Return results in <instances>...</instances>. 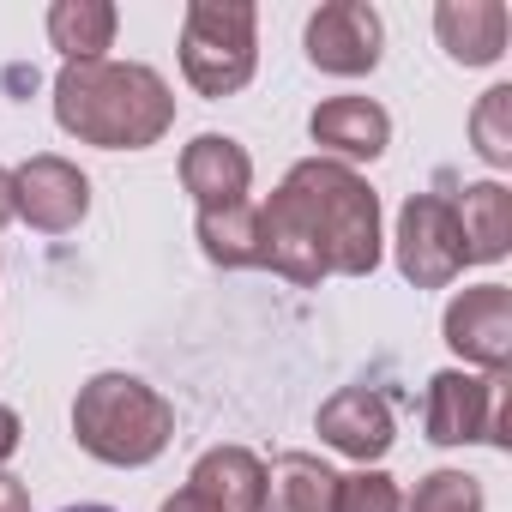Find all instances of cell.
Segmentation results:
<instances>
[{"mask_svg": "<svg viewBox=\"0 0 512 512\" xmlns=\"http://www.w3.org/2000/svg\"><path fill=\"white\" fill-rule=\"evenodd\" d=\"M260 247L290 284L368 278L380 266V193L332 157H302L260 205Z\"/></svg>", "mask_w": 512, "mask_h": 512, "instance_id": "cell-1", "label": "cell"}, {"mask_svg": "<svg viewBox=\"0 0 512 512\" xmlns=\"http://www.w3.org/2000/svg\"><path fill=\"white\" fill-rule=\"evenodd\" d=\"M55 121L97 151H145L175 127V91L145 61H67L55 73Z\"/></svg>", "mask_w": 512, "mask_h": 512, "instance_id": "cell-2", "label": "cell"}, {"mask_svg": "<svg viewBox=\"0 0 512 512\" xmlns=\"http://www.w3.org/2000/svg\"><path fill=\"white\" fill-rule=\"evenodd\" d=\"M73 440L97 464L139 470L163 458V446L175 440V404L139 374H97L73 398Z\"/></svg>", "mask_w": 512, "mask_h": 512, "instance_id": "cell-3", "label": "cell"}, {"mask_svg": "<svg viewBox=\"0 0 512 512\" xmlns=\"http://www.w3.org/2000/svg\"><path fill=\"white\" fill-rule=\"evenodd\" d=\"M260 67V13L247 0H193L181 19V73L199 97H235Z\"/></svg>", "mask_w": 512, "mask_h": 512, "instance_id": "cell-4", "label": "cell"}, {"mask_svg": "<svg viewBox=\"0 0 512 512\" xmlns=\"http://www.w3.org/2000/svg\"><path fill=\"white\" fill-rule=\"evenodd\" d=\"M434 446H506V374H464L440 368L422 404Z\"/></svg>", "mask_w": 512, "mask_h": 512, "instance_id": "cell-5", "label": "cell"}, {"mask_svg": "<svg viewBox=\"0 0 512 512\" xmlns=\"http://www.w3.org/2000/svg\"><path fill=\"white\" fill-rule=\"evenodd\" d=\"M398 272L416 290H446L464 272V241H458V217L452 199L440 193H410L398 211Z\"/></svg>", "mask_w": 512, "mask_h": 512, "instance_id": "cell-6", "label": "cell"}, {"mask_svg": "<svg viewBox=\"0 0 512 512\" xmlns=\"http://www.w3.org/2000/svg\"><path fill=\"white\" fill-rule=\"evenodd\" d=\"M302 43H308V61H314L320 73H332V79H362V73H374L380 55H386V25H380V13L368 7V0H326V7L308 13Z\"/></svg>", "mask_w": 512, "mask_h": 512, "instance_id": "cell-7", "label": "cell"}, {"mask_svg": "<svg viewBox=\"0 0 512 512\" xmlns=\"http://www.w3.org/2000/svg\"><path fill=\"white\" fill-rule=\"evenodd\" d=\"M91 211V175L67 157H31L13 169V217H25L43 235H67L79 229Z\"/></svg>", "mask_w": 512, "mask_h": 512, "instance_id": "cell-8", "label": "cell"}, {"mask_svg": "<svg viewBox=\"0 0 512 512\" xmlns=\"http://www.w3.org/2000/svg\"><path fill=\"white\" fill-rule=\"evenodd\" d=\"M446 350L464 356L482 374H506V362H512V290L506 284H476V290L452 296Z\"/></svg>", "mask_w": 512, "mask_h": 512, "instance_id": "cell-9", "label": "cell"}, {"mask_svg": "<svg viewBox=\"0 0 512 512\" xmlns=\"http://www.w3.org/2000/svg\"><path fill=\"white\" fill-rule=\"evenodd\" d=\"M320 440L332 446V452H344V458H356L362 470L374 464V458H386L392 452V440H398V422H392V404L380 398V392H368V386H344V392H332L326 404H320Z\"/></svg>", "mask_w": 512, "mask_h": 512, "instance_id": "cell-10", "label": "cell"}, {"mask_svg": "<svg viewBox=\"0 0 512 512\" xmlns=\"http://www.w3.org/2000/svg\"><path fill=\"white\" fill-rule=\"evenodd\" d=\"M308 139L332 157V163H374L392 145V115L374 97H326L308 115Z\"/></svg>", "mask_w": 512, "mask_h": 512, "instance_id": "cell-11", "label": "cell"}, {"mask_svg": "<svg viewBox=\"0 0 512 512\" xmlns=\"http://www.w3.org/2000/svg\"><path fill=\"white\" fill-rule=\"evenodd\" d=\"M181 187L199 199V211L235 205V199H247V187H253V157H247L241 139H229V133H199V139L181 151Z\"/></svg>", "mask_w": 512, "mask_h": 512, "instance_id": "cell-12", "label": "cell"}, {"mask_svg": "<svg viewBox=\"0 0 512 512\" xmlns=\"http://www.w3.org/2000/svg\"><path fill=\"white\" fill-rule=\"evenodd\" d=\"M187 488L217 512H266V464L247 446H211L193 458Z\"/></svg>", "mask_w": 512, "mask_h": 512, "instance_id": "cell-13", "label": "cell"}, {"mask_svg": "<svg viewBox=\"0 0 512 512\" xmlns=\"http://www.w3.org/2000/svg\"><path fill=\"white\" fill-rule=\"evenodd\" d=\"M506 7L500 0H440L434 7V37L458 67H494L506 55Z\"/></svg>", "mask_w": 512, "mask_h": 512, "instance_id": "cell-14", "label": "cell"}, {"mask_svg": "<svg viewBox=\"0 0 512 512\" xmlns=\"http://www.w3.org/2000/svg\"><path fill=\"white\" fill-rule=\"evenodd\" d=\"M458 241H464V266H494L512 247V193L500 181H470L452 199Z\"/></svg>", "mask_w": 512, "mask_h": 512, "instance_id": "cell-15", "label": "cell"}, {"mask_svg": "<svg viewBox=\"0 0 512 512\" xmlns=\"http://www.w3.org/2000/svg\"><path fill=\"white\" fill-rule=\"evenodd\" d=\"M199 253L223 272H247V266H266V247H260V205L235 199V205H211L199 211Z\"/></svg>", "mask_w": 512, "mask_h": 512, "instance_id": "cell-16", "label": "cell"}, {"mask_svg": "<svg viewBox=\"0 0 512 512\" xmlns=\"http://www.w3.org/2000/svg\"><path fill=\"white\" fill-rule=\"evenodd\" d=\"M338 470L314 452H284L266 470V512H332Z\"/></svg>", "mask_w": 512, "mask_h": 512, "instance_id": "cell-17", "label": "cell"}, {"mask_svg": "<svg viewBox=\"0 0 512 512\" xmlns=\"http://www.w3.org/2000/svg\"><path fill=\"white\" fill-rule=\"evenodd\" d=\"M121 13L109 0H55L49 7V43L67 61H103V49L115 43Z\"/></svg>", "mask_w": 512, "mask_h": 512, "instance_id": "cell-18", "label": "cell"}, {"mask_svg": "<svg viewBox=\"0 0 512 512\" xmlns=\"http://www.w3.org/2000/svg\"><path fill=\"white\" fill-rule=\"evenodd\" d=\"M470 145H476V157L494 163V169L512 163V85L482 91V103L470 109Z\"/></svg>", "mask_w": 512, "mask_h": 512, "instance_id": "cell-19", "label": "cell"}, {"mask_svg": "<svg viewBox=\"0 0 512 512\" xmlns=\"http://www.w3.org/2000/svg\"><path fill=\"white\" fill-rule=\"evenodd\" d=\"M404 512H482V482L470 470H428Z\"/></svg>", "mask_w": 512, "mask_h": 512, "instance_id": "cell-20", "label": "cell"}, {"mask_svg": "<svg viewBox=\"0 0 512 512\" xmlns=\"http://www.w3.org/2000/svg\"><path fill=\"white\" fill-rule=\"evenodd\" d=\"M332 512H404V494L386 470H356V476H338Z\"/></svg>", "mask_w": 512, "mask_h": 512, "instance_id": "cell-21", "label": "cell"}, {"mask_svg": "<svg viewBox=\"0 0 512 512\" xmlns=\"http://www.w3.org/2000/svg\"><path fill=\"white\" fill-rule=\"evenodd\" d=\"M0 512H31V488L13 470H0Z\"/></svg>", "mask_w": 512, "mask_h": 512, "instance_id": "cell-22", "label": "cell"}, {"mask_svg": "<svg viewBox=\"0 0 512 512\" xmlns=\"http://www.w3.org/2000/svg\"><path fill=\"white\" fill-rule=\"evenodd\" d=\"M19 440H25V422H19V410H7V404H0V464H7V458L19 452Z\"/></svg>", "mask_w": 512, "mask_h": 512, "instance_id": "cell-23", "label": "cell"}, {"mask_svg": "<svg viewBox=\"0 0 512 512\" xmlns=\"http://www.w3.org/2000/svg\"><path fill=\"white\" fill-rule=\"evenodd\" d=\"M157 512H217V506H205V500H199L193 488H181V494H169V500H163Z\"/></svg>", "mask_w": 512, "mask_h": 512, "instance_id": "cell-24", "label": "cell"}, {"mask_svg": "<svg viewBox=\"0 0 512 512\" xmlns=\"http://www.w3.org/2000/svg\"><path fill=\"white\" fill-rule=\"evenodd\" d=\"M13 217V169H0V223Z\"/></svg>", "mask_w": 512, "mask_h": 512, "instance_id": "cell-25", "label": "cell"}, {"mask_svg": "<svg viewBox=\"0 0 512 512\" xmlns=\"http://www.w3.org/2000/svg\"><path fill=\"white\" fill-rule=\"evenodd\" d=\"M67 512H115V506H67Z\"/></svg>", "mask_w": 512, "mask_h": 512, "instance_id": "cell-26", "label": "cell"}]
</instances>
